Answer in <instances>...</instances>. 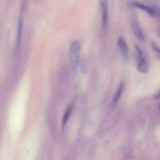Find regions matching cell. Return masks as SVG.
Masks as SVG:
<instances>
[{
  "instance_id": "1",
  "label": "cell",
  "mask_w": 160,
  "mask_h": 160,
  "mask_svg": "<svg viewBox=\"0 0 160 160\" xmlns=\"http://www.w3.org/2000/svg\"><path fill=\"white\" fill-rule=\"evenodd\" d=\"M80 43L78 41H73L72 42L70 47V59L71 67L73 70H76L79 64L80 60Z\"/></svg>"
},
{
  "instance_id": "2",
  "label": "cell",
  "mask_w": 160,
  "mask_h": 160,
  "mask_svg": "<svg viewBox=\"0 0 160 160\" xmlns=\"http://www.w3.org/2000/svg\"><path fill=\"white\" fill-rule=\"evenodd\" d=\"M99 9L101 12L102 28L105 34H106L109 23V6L108 0H99Z\"/></svg>"
},
{
  "instance_id": "3",
  "label": "cell",
  "mask_w": 160,
  "mask_h": 160,
  "mask_svg": "<svg viewBox=\"0 0 160 160\" xmlns=\"http://www.w3.org/2000/svg\"><path fill=\"white\" fill-rule=\"evenodd\" d=\"M135 49L137 52V59H138V70L142 73H146L148 70V62L143 51L141 49L140 47L135 45Z\"/></svg>"
},
{
  "instance_id": "4",
  "label": "cell",
  "mask_w": 160,
  "mask_h": 160,
  "mask_svg": "<svg viewBox=\"0 0 160 160\" xmlns=\"http://www.w3.org/2000/svg\"><path fill=\"white\" fill-rule=\"evenodd\" d=\"M130 5H131L132 7L137 8V9H142V10L145 11L147 13L149 14L150 16H152V17H156L157 15V10L156 9H154L153 7L149 6H147V5L143 4L142 2H139L137 1H131L130 2Z\"/></svg>"
},
{
  "instance_id": "5",
  "label": "cell",
  "mask_w": 160,
  "mask_h": 160,
  "mask_svg": "<svg viewBox=\"0 0 160 160\" xmlns=\"http://www.w3.org/2000/svg\"><path fill=\"white\" fill-rule=\"evenodd\" d=\"M131 26H132L133 32H134L136 38H137L141 42H145V35H144L143 31H142V28H141L140 25H139L138 22V20H136V19H133L132 20V21H131Z\"/></svg>"
},
{
  "instance_id": "6",
  "label": "cell",
  "mask_w": 160,
  "mask_h": 160,
  "mask_svg": "<svg viewBox=\"0 0 160 160\" xmlns=\"http://www.w3.org/2000/svg\"><path fill=\"white\" fill-rule=\"evenodd\" d=\"M117 45H118V48L120 53H121V56H123L125 60H127L128 59V56H129V49H128V46L124 39L120 37L118 39Z\"/></svg>"
},
{
  "instance_id": "7",
  "label": "cell",
  "mask_w": 160,
  "mask_h": 160,
  "mask_svg": "<svg viewBox=\"0 0 160 160\" xmlns=\"http://www.w3.org/2000/svg\"><path fill=\"white\" fill-rule=\"evenodd\" d=\"M22 31H23V20H22V19L20 18V20H19L18 27H17V44H16V48H17V50H20V45H21Z\"/></svg>"
},
{
  "instance_id": "8",
  "label": "cell",
  "mask_w": 160,
  "mask_h": 160,
  "mask_svg": "<svg viewBox=\"0 0 160 160\" xmlns=\"http://www.w3.org/2000/svg\"><path fill=\"white\" fill-rule=\"evenodd\" d=\"M123 90H124V83L122 82L121 84H120V86L118 87V88H117L115 95H114L113 100H112V105H113V106H116V105L118 103L119 100H120V98H121L122 94H123Z\"/></svg>"
},
{
  "instance_id": "9",
  "label": "cell",
  "mask_w": 160,
  "mask_h": 160,
  "mask_svg": "<svg viewBox=\"0 0 160 160\" xmlns=\"http://www.w3.org/2000/svg\"><path fill=\"white\" fill-rule=\"evenodd\" d=\"M72 111H73V106H70V107H69L68 109H67V111L65 112V113H64L63 117H62V131H64L66 125H67V123H68V120H69V119H70V115H71Z\"/></svg>"
},
{
  "instance_id": "10",
  "label": "cell",
  "mask_w": 160,
  "mask_h": 160,
  "mask_svg": "<svg viewBox=\"0 0 160 160\" xmlns=\"http://www.w3.org/2000/svg\"><path fill=\"white\" fill-rule=\"evenodd\" d=\"M152 46L153 50H154V52L156 53V55H157V56L160 59V48L158 46V45H156L155 43L152 44Z\"/></svg>"
},
{
  "instance_id": "11",
  "label": "cell",
  "mask_w": 160,
  "mask_h": 160,
  "mask_svg": "<svg viewBox=\"0 0 160 160\" xmlns=\"http://www.w3.org/2000/svg\"><path fill=\"white\" fill-rule=\"evenodd\" d=\"M158 37H159L160 38V28H159V31H158Z\"/></svg>"
}]
</instances>
